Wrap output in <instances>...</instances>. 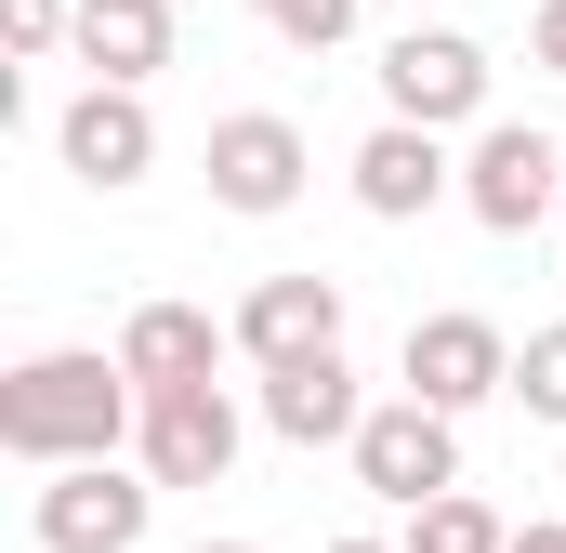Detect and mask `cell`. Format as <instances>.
<instances>
[{
    "mask_svg": "<svg viewBox=\"0 0 566 553\" xmlns=\"http://www.w3.org/2000/svg\"><path fill=\"white\" fill-rule=\"evenodd\" d=\"M145 421V383L119 356H93V343H53V356H13L0 369V448L13 461H106L119 435Z\"/></svg>",
    "mask_w": 566,
    "mask_h": 553,
    "instance_id": "obj_1",
    "label": "cell"
},
{
    "mask_svg": "<svg viewBox=\"0 0 566 553\" xmlns=\"http://www.w3.org/2000/svg\"><path fill=\"white\" fill-rule=\"evenodd\" d=\"M566 198V145L541 119H474V158H461V211L488 238H527L541 211Z\"/></svg>",
    "mask_w": 566,
    "mask_h": 553,
    "instance_id": "obj_2",
    "label": "cell"
},
{
    "mask_svg": "<svg viewBox=\"0 0 566 553\" xmlns=\"http://www.w3.org/2000/svg\"><path fill=\"white\" fill-rule=\"evenodd\" d=\"M238 435H251V421H238L224 383H158L145 421H133V461L158 488H224V474H238Z\"/></svg>",
    "mask_w": 566,
    "mask_h": 553,
    "instance_id": "obj_3",
    "label": "cell"
},
{
    "mask_svg": "<svg viewBox=\"0 0 566 553\" xmlns=\"http://www.w3.org/2000/svg\"><path fill=\"white\" fill-rule=\"evenodd\" d=\"M198 171H211V198H224V211L277 225L290 198H303V171H316V145H303V119H277V106H238V119H211Z\"/></svg>",
    "mask_w": 566,
    "mask_h": 553,
    "instance_id": "obj_4",
    "label": "cell"
},
{
    "mask_svg": "<svg viewBox=\"0 0 566 553\" xmlns=\"http://www.w3.org/2000/svg\"><path fill=\"white\" fill-rule=\"evenodd\" d=\"M356 488H382L396 514L434 501V488H461V409H434V396H382V409L356 421Z\"/></svg>",
    "mask_w": 566,
    "mask_h": 553,
    "instance_id": "obj_5",
    "label": "cell"
},
{
    "mask_svg": "<svg viewBox=\"0 0 566 553\" xmlns=\"http://www.w3.org/2000/svg\"><path fill=\"white\" fill-rule=\"evenodd\" d=\"M145 514H158V474H119V448H106V461H53V488H40V553H133Z\"/></svg>",
    "mask_w": 566,
    "mask_h": 553,
    "instance_id": "obj_6",
    "label": "cell"
},
{
    "mask_svg": "<svg viewBox=\"0 0 566 553\" xmlns=\"http://www.w3.org/2000/svg\"><path fill=\"white\" fill-rule=\"evenodd\" d=\"M409 396H434V409H488V396H514V330L501 316H409Z\"/></svg>",
    "mask_w": 566,
    "mask_h": 553,
    "instance_id": "obj_7",
    "label": "cell"
},
{
    "mask_svg": "<svg viewBox=\"0 0 566 553\" xmlns=\"http://www.w3.org/2000/svg\"><path fill=\"white\" fill-rule=\"evenodd\" d=\"M382 119H488V53L461 40V27H409V40H382Z\"/></svg>",
    "mask_w": 566,
    "mask_h": 553,
    "instance_id": "obj_8",
    "label": "cell"
},
{
    "mask_svg": "<svg viewBox=\"0 0 566 553\" xmlns=\"http://www.w3.org/2000/svg\"><path fill=\"white\" fill-rule=\"evenodd\" d=\"M53 145H66V171H80V185H106V198H119V185H145V171H158V119H145V80H93V93H80V106L53 119Z\"/></svg>",
    "mask_w": 566,
    "mask_h": 553,
    "instance_id": "obj_9",
    "label": "cell"
},
{
    "mask_svg": "<svg viewBox=\"0 0 566 553\" xmlns=\"http://www.w3.org/2000/svg\"><path fill=\"white\" fill-rule=\"evenodd\" d=\"M343 343V276H264L238 303V356L251 369H290V356H329Z\"/></svg>",
    "mask_w": 566,
    "mask_h": 553,
    "instance_id": "obj_10",
    "label": "cell"
},
{
    "mask_svg": "<svg viewBox=\"0 0 566 553\" xmlns=\"http://www.w3.org/2000/svg\"><path fill=\"white\" fill-rule=\"evenodd\" d=\"M448 185H461V171H448V145H434L422 119H382V133L356 145V211H369V225H422Z\"/></svg>",
    "mask_w": 566,
    "mask_h": 553,
    "instance_id": "obj_11",
    "label": "cell"
},
{
    "mask_svg": "<svg viewBox=\"0 0 566 553\" xmlns=\"http://www.w3.org/2000/svg\"><path fill=\"white\" fill-rule=\"evenodd\" d=\"M356 421H369V396H356L343 343H329V356L264 369V435H290V448H356Z\"/></svg>",
    "mask_w": 566,
    "mask_h": 553,
    "instance_id": "obj_12",
    "label": "cell"
},
{
    "mask_svg": "<svg viewBox=\"0 0 566 553\" xmlns=\"http://www.w3.org/2000/svg\"><path fill=\"white\" fill-rule=\"evenodd\" d=\"M224 356H238V316H198V303H133V330H119V369L145 396L158 383H211Z\"/></svg>",
    "mask_w": 566,
    "mask_h": 553,
    "instance_id": "obj_13",
    "label": "cell"
},
{
    "mask_svg": "<svg viewBox=\"0 0 566 553\" xmlns=\"http://www.w3.org/2000/svg\"><path fill=\"white\" fill-rule=\"evenodd\" d=\"M66 53H80L93 80H158V66H171V0H80Z\"/></svg>",
    "mask_w": 566,
    "mask_h": 553,
    "instance_id": "obj_14",
    "label": "cell"
},
{
    "mask_svg": "<svg viewBox=\"0 0 566 553\" xmlns=\"http://www.w3.org/2000/svg\"><path fill=\"white\" fill-rule=\"evenodd\" d=\"M409 553H514V528L474 488H434V501H409Z\"/></svg>",
    "mask_w": 566,
    "mask_h": 553,
    "instance_id": "obj_15",
    "label": "cell"
},
{
    "mask_svg": "<svg viewBox=\"0 0 566 553\" xmlns=\"http://www.w3.org/2000/svg\"><path fill=\"white\" fill-rule=\"evenodd\" d=\"M514 409L566 421V330H527V343H514Z\"/></svg>",
    "mask_w": 566,
    "mask_h": 553,
    "instance_id": "obj_16",
    "label": "cell"
},
{
    "mask_svg": "<svg viewBox=\"0 0 566 553\" xmlns=\"http://www.w3.org/2000/svg\"><path fill=\"white\" fill-rule=\"evenodd\" d=\"M264 27H277L290 53H329V40H356V0H251Z\"/></svg>",
    "mask_w": 566,
    "mask_h": 553,
    "instance_id": "obj_17",
    "label": "cell"
},
{
    "mask_svg": "<svg viewBox=\"0 0 566 553\" xmlns=\"http://www.w3.org/2000/svg\"><path fill=\"white\" fill-rule=\"evenodd\" d=\"M66 27H80V0H0V40L40 66V53H66Z\"/></svg>",
    "mask_w": 566,
    "mask_h": 553,
    "instance_id": "obj_18",
    "label": "cell"
},
{
    "mask_svg": "<svg viewBox=\"0 0 566 553\" xmlns=\"http://www.w3.org/2000/svg\"><path fill=\"white\" fill-rule=\"evenodd\" d=\"M527 66H554V80H566V0H541V27H527Z\"/></svg>",
    "mask_w": 566,
    "mask_h": 553,
    "instance_id": "obj_19",
    "label": "cell"
},
{
    "mask_svg": "<svg viewBox=\"0 0 566 553\" xmlns=\"http://www.w3.org/2000/svg\"><path fill=\"white\" fill-rule=\"evenodd\" d=\"M514 553H566V514H554V528H514Z\"/></svg>",
    "mask_w": 566,
    "mask_h": 553,
    "instance_id": "obj_20",
    "label": "cell"
},
{
    "mask_svg": "<svg viewBox=\"0 0 566 553\" xmlns=\"http://www.w3.org/2000/svg\"><path fill=\"white\" fill-rule=\"evenodd\" d=\"M316 553H409V541H316Z\"/></svg>",
    "mask_w": 566,
    "mask_h": 553,
    "instance_id": "obj_21",
    "label": "cell"
},
{
    "mask_svg": "<svg viewBox=\"0 0 566 553\" xmlns=\"http://www.w3.org/2000/svg\"><path fill=\"white\" fill-rule=\"evenodd\" d=\"M198 553H251V541H198Z\"/></svg>",
    "mask_w": 566,
    "mask_h": 553,
    "instance_id": "obj_22",
    "label": "cell"
},
{
    "mask_svg": "<svg viewBox=\"0 0 566 553\" xmlns=\"http://www.w3.org/2000/svg\"><path fill=\"white\" fill-rule=\"evenodd\" d=\"M554 225H566V198H554Z\"/></svg>",
    "mask_w": 566,
    "mask_h": 553,
    "instance_id": "obj_23",
    "label": "cell"
},
{
    "mask_svg": "<svg viewBox=\"0 0 566 553\" xmlns=\"http://www.w3.org/2000/svg\"><path fill=\"white\" fill-rule=\"evenodd\" d=\"M554 488H566V474H554Z\"/></svg>",
    "mask_w": 566,
    "mask_h": 553,
    "instance_id": "obj_24",
    "label": "cell"
}]
</instances>
